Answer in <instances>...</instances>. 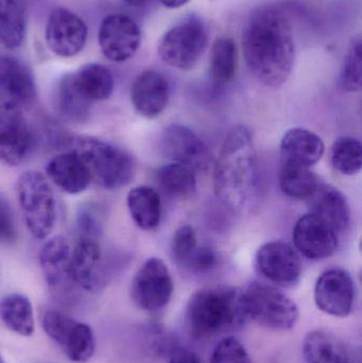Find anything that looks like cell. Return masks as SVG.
<instances>
[{
    "instance_id": "cell-13",
    "label": "cell",
    "mask_w": 362,
    "mask_h": 363,
    "mask_svg": "<svg viewBox=\"0 0 362 363\" xmlns=\"http://www.w3.org/2000/svg\"><path fill=\"white\" fill-rule=\"evenodd\" d=\"M72 249L67 239L55 236L43 245L40 252V264L49 289L57 298L70 301L78 294L72 279Z\"/></svg>"
},
{
    "instance_id": "cell-34",
    "label": "cell",
    "mask_w": 362,
    "mask_h": 363,
    "mask_svg": "<svg viewBox=\"0 0 362 363\" xmlns=\"http://www.w3.org/2000/svg\"><path fill=\"white\" fill-rule=\"evenodd\" d=\"M361 36L352 38L340 72V86L348 93H356L362 85Z\"/></svg>"
},
{
    "instance_id": "cell-19",
    "label": "cell",
    "mask_w": 362,
    "mask_h": 363,
    "mask_svg": "<svg viewBox=\"0 0 362 363\" xmlns=\"http://www.w3.org/2000/svg\"><path fill=\"white\" fill-rule=\"evenodd\" d=\"M35 97L31 69L17 57L0 55V104L25 108L33 104Z\"/></svg>"
},
{
    "instance_id": "cell-33",
    "label": "cell",
    "mask_w": 362,
    "mask_h": 363,
    "mask_svg": "<svg viewBox=\"0 0 362 363\" xmlns=\"http://www.w3.org/2000/svg\"><path fill=\"white\" fill-rule=\"evenodd\" d=\"M331 163L344 176H354L362 167V145L350 136L339 138L332 147Z\"/></svg>"
},
{
    "instance_id": "cell-36",
    "label": "cell",
    "mask_w": 362,
    "mask_h": 363,
    "mask_svg": "<svg viewBox=\"0 0 362 363\" xmlns=\"http://www.w3.org/2000/svg\"><path fill=\"white\" fill-rule=\"evenodd\" d=\"M210 363H252L244 345L235 337H227L213 351Z\"/></svg>"
},
{
    "instance_id": "cell-10",
    "label": "cell",
    "mask_w": 362,
    "mask_h": 363,
    "mask_svg": "<svg viewBox=\"0 0 362 363\" xmlns=\"http://www.w3.org/2000/svg\"><path fill=\"white\" fill-rule=\"evenodd\" d=\"M172 294L174 281L165 262L159 258H149L132 281L134 304L142 311L157 313L167 306Z\"/></svg>"
},
{
    "instance_id": "cell-26",
    "label": "cell",
    "mask_w": 362,
    "mask_h": 363,
    "mask_svg": "<svg viewBox=\"0 0 362 363\" xmlns=\"http://www.w3.org/2000/svg\"><path fill=\"white\" fill-rule=\"evenodd\" d=\"M27 30V0H0V44L4 48H19Z\"/></svg>"
},
{
    "instance_id": "cell-27",
    "label": "cell",
    "mask_w": 362,
    "mask_h": 363,
    "mask_svg": "<svg viewBox=\"0 0 362 363\" xmlns=\"http://www.w3.org/2000/svg\"><path fill=\"white\" fill-rule=\"evenodd\" d=\"M128 209L138 228L152 230L159 226L162 217V202L159 194L148 186H137L127 196Z\"/></svg>"
},
{
    "instance_id": "cell-11",
    "label": "cell",
    "mask_w": 362,
    "mask_h": 363,
    "mask_svg": "<svg viewBox=\"0 0 362 363\" xmlns=\"http://www.w3.org/2000/svg\"><path fill=\"white\" fill-rule=\"evenodd\" d=\"M142 42L140 26L129 15L113 13L100 23L98 43L102 55L114 62L123 63L133 57Z\"/></svg>"
},
{
    "instance_id": "cell-18",
    "label": "cell",
    "mask_w": 362,
    "mask_h": 363,
    "mask_svg": "<svg viewBox=\"0 0 362 363\" xmlns=\"http://www.w3.org/2000/svg\"><path fill=\"white\" fill-rule=\"evenodd\" d=\"M339 234L315 213L302 216L293 228V242L298 253L312 260H323L338 249Z\"/></svg>"
},
{
    "instance_id": "cell-4",
    "label": "cell",
    "mask_w": 362,
    "mask_h": 363,
    "mask_svg": "<svg viewBox=\"0 0 362 363\" xmlns=\"http://www.w3.org/2000/svg\"><path fill=\"white\" fill-rule=\"evenodd\" d=\"M72 150L82 160L91 180L104 189H120L133 179L135 165L131 155L111 143L81 136L74 138Z\"/></svg>"
},
{
    "instance_id": "cell-9",
    "label": "cell",
    "mask_w": 362,
    "mask_h": 363,
    "mask_svg": "<svg viewBox=\"0 0 362 363\" xmlns=\"http://www.w3.org/2000/svg\"><path fill=\"white\" fill-rule=\"evenodd\" d=\"M43 328L52 339L68 359L85 363L93 357L96 340L93 330L87 324L72 319L59 311H46L42 321Z\"/></svg>"
},
{
    "instance_id": "cell-22",
    "label": "cell",
    "mask_w": 362,
    "mask_h": 363,
    "mask_svg": "<svg viewBox=\"0 0 362 363\" xmlns=\"http://www.w3.org/2000/svg\"><path fill=\"white\" fill-rule=\"evenodd\" d=\"M324 152L322 138L304 128L289 130L281 142L282 164L310 168L322 159Z\"/></svg>"
},
{
    "instance_id": "cell-43",
    "label": "cell",
    "mask_w": 362,
    "mask_h": 363,
    "mask_svg": "<svg viewBox=\"0 0 362 363\" xmlns=\"http://www.w3.org/2000/svg\"><path fill=\"white\" fill-rule=\"evenodd\" d=\"M0 363H4V359H2L1 356H0Z\"/></svg>"
},
{
    "instance_id": "cell-2",
    "label": "cell",
    "mask_w": 362,
    "mask_h": 363,
    "mask_svg": "<svg viewBox=\"0 0 362 363\" xmlns=\"http://www.w3.org/2000/svg\"><path fill=\"white\" fill-rule=\"evenodd\" d=\"M257 182L259 159L252 132L237 125L225 138L215 165V192L227 206L244 208L254 198Z\"/></svg>"
},
{
    "instance_id": "cell-23",
    "label": "cell",
    "mask_w": 362,
    "mask_h": 363,
    "mask_svg": "<svg viewBox=\"0 0 362 363\" xmlns=\"http://www.w3.org/2000/svg\"><path fill=\"white\" fill-rule=\"evenodd\" d=\"M46 174L49 180L68 194L85 191L91 182L82 160L72 150L51 159L47 165Z\"/></svg>"
},
{
    "instance_id": "cell-30",
    "label": "cell",
    "mask_w": 362,
    "mask_h": 363,
    "mask_svg": "<svg viewBox=\"0 0 362 363\" xmlns=\"http://www.w3.org/2000/svg\"><path fill=\"white\" fill-rule=\"evenodd\" d=\"M278 183L281 189L293 200H310L320 185L318 177L310 168L282 164Z\"/></svg>"
},
{
    "instance_id": "cell-20",
    "label": "cell",
    "mask_w": 362,
    "mask_h": 363,
    "mask_svg": "<svg viewBox=\"0 0 362 363\" xmlns=\"http://www.w3.org/2000/svg\"><path fill=\"white\" fill-rule=\"evenodd\" d=\"M130 95L138 114L155 118L164 112L169 101V83L161 72L145 70L136 77Z\"/></svg>"
},
{
    "instance_id": "cell-21",
    "label": "cell",
    "mask_w": 362,
    "mask_h": 363,
    "mask_svg": "<svg viewBox=\"0 0 362 363\" xmlns=\"http://www.w3.org/2000/svg\"><path fill=\"white\" fill-rule=\"evenodd\" d=\"M306 363H361L352 347L329 330L308 333L303 341Z\"/></svg>"
},
{
    "instance_id": "cell-8",
    "label": "cell",
    "mask_w": 362,
    "mask_h": 363,
    "mask_svg": "<svg viewBox=\"0 0 362 363\" xmlns=\"http://www.w3.org/2000/svg\"><path fill=\"white\" fill-rule=\"evenodd\" d=\"M38 138L23 108L0 104V164L21 165L31 155Z\"/></svg>"
},
{
    "instance_id": "cell-14",
    "label": "cell",
    "mask_w": 362,
    "mask_h": 363,
    "mask_svg": "<svg viewBox=\"0 0 362 363\" xmlns=\"http://www.w3.org/2000/svg\"><path fill=\"white\" fill-rule=\"evenodd\" d=\"M255 264L265 279L281 287H295L301 279L300 254L284 241H271L261 245L255 256Z\"/></svg>"
},
{
    "instance_id": "cell-17",
    "label": "cell",
    "mask_w": 362,
    "mask_h": 363,
    "mask_svg": "<svg viewBox=\"0 0 362 363\" xmlns=\"http://www.w3.org/2000/svg\"><path fill=\"white\" fill-rule=\"evenodd\" d=\"M315 302L327 315L349 317L355 303V285L350 273L340 268L323 272L315 286Z\"/></svg>"
},
{
    "instance_id": "cell-15",
    "label": "cell",
    "mask_w": 362,
    "mask_h": 363,
    "mask_svg": "<svg viewBox=\"0 0 362 363\" xmlns=\"http://www.w3.org/2000/svg\"><path fill=\"white\" fill-rule=\"evenodd\" d=\"M70 268L74 285L83 291L98 292L111 279L110 269L104 264L98 239H78L72 250Z\"/></svg>"
},
{
    "instance_id": "cell-1",
    "label": "cell",
    "mask_w": 362,
    "mask_h": 363,
    "mask_svg": "<svg viewBox=\"0 0 362 363\" xmlns=\"http://www.w3.org/2000/svg\"><path fill=\"white\" fill-rule=\"evenodd\" d=\"M242 48L248 69L261 84L282 86L293 72L295 43L288 17L273 6L255 11L250 17Z\"/></svg>"
},
{
    "instance_id": "cell-28",
    "label": "cell",
    "mask_w": 362,
    "mask_h": 363,
    "mask_svg": "<svg viewBox=\"0 0 362 363\" xmlns=\"http://www.w3.org/2000/svg\"><path fill=\"white\" fill-rule=\"evenodd\" d=\"M72 74L77 87L91 102L104 101L113 95L114 77L106 66L98 63L85 64Z\"/></svg>"
},
{
    "instance_id": "cell-25",
    "label": "cell",
    "mask_w": 362,
    "mask_h": 363,
    "mask_svg": "<svg viewBox=\"0 0 362 363\" xmlns=\"http://www.w3.org/2000/svg\"><path fill=\"white\" fill-rule=\"evenodd\" d=\"M93 104L77 87L72 74H65L57 83L53 95V106L63 121L72 123H86L91 116Z\"/></svg>"
},
{
    "instance_id": "cell-40",
    "label": "cell",
    "mask_w": 362,
    "mask_h": 363,
    "mask_svg": "<svg viewBox=\"0 0 362 363\" xmlns=\"http://www.w3.org/2000/svg\"><path fill=\"white\" fill-rule=\"evenodd\" d=\"M168 363H202L197 355L191 350L178 347L170 354Z\"/></svg>"
},
{
    "instance_id": "cell-12",
    "label": "cell",
    "mask_w": 362,
    "mask_h": 363,
    "mask_svg": "<svg viewBox=\"0 0 362 363\" xmlns=\"http://www.w3.org/2000/svg\"><path fill=\"white\" fill-rule=\"evenodd\" d=\"M89 38L87 23L72 11L55 8L45 28V40L51 52L60 57L79 55Z\"/></svg>"
},
{
    "instance_id": "cell-42",
    "label": "cell",
    "mask_w": 362,
    "mask_h": 363,
    "mask_svg": "<svg viewBox=\"0 0 362 363\" xmlns=\"http://www.w3.org/2000/svg\"><path fill=\"white\" fill-rule=\"evenodd\" d=\"M121 1L131 6H145L149 0H121Z\"/></svg>"
},
{
    "instance_id": "cell-3",
    "label": "cell",
    "mask_w": 362,
    "mask_h": 363,
    "mask_svg": "<svg viewBox=\"0 0 362 363\" xmlns=\"http://www.w3.org/2000/svg\"><path fill=\"white\" fill-rule=\"evenodd\" d=\"M248 320L242 302V290L214 286L198 290L189 298L186 321L193 338H214L240 328Z\"/></svg>"
},
{
    "instance_id": "cell-5",
    "label": "cell",
    "mask_w": 362,
    "mask_h": 363,
    "mask_svg": "<svg viewBox=\"0 0 362 363\" xmlns=\"http://www.w3.org/2000/svg\"><path fill=\"white\" fill-rule=\"evenodd\" d=\"M17 202L32 236L44 240L57 223V202L44 174L35 170L23 172L16 182Z\"/></svg>"
},
{
    "instance_id": "cell-24",
    "label": "cell",
    "mask_w": 362,
    "mask_h": 363,
    "mask_svg": "<svg viewBox=\"0 0 362 363\" xmlns=\"http://www.w3.org/2000/svg\"><path fill=\"white\" fill-rule=\"evenodd\" d=\"M308 201L310 213L327 221L338 234L348 230L351 223L350 206L346 196L337 188L320 183Z\"/></svg>"
},
{
    "instance_id": "cell-6",
    "label": "cell",
    "mask_w": 362,
    "mask_h": 363,
    "mask_svg": "<svg viewBox=\"0 0 362 363\" xmlns=\"http://www.w3.org/2000/svg\"><path fill=\"white\" fill-rule=\"evenodd\" d=\"M242 302L248 320L276 332L293 330L300 319L297 304L273 286L251 283L242 290Z\"/></svg>"
},
{
    "instance_id": "cell-41",
    "label": "cell",
    "mask_w": 362,
    "mask_h": 363,
    "mask_svg": "<svg viewBox=\"0 0 362 363\" xmlns=\"http://www.w3.org/2000/svg\"><path fill=\"white\" fill-rule=\"evenodd\" d=\"M165 8L178 9L188 4L191 0H159Z\"/></svg>"
},
{
    "instance_id": "cell-16",
    "label": "cell",
    "mask_w": 362,
    "mask_h": 363,
    "mask_svg": "<svg viewBox=\"0 0 362 363\" xmlns=\"http://www.w3.org/2000/svg\"><path fill=\"white\" fill-rule=\"evenodd\" d=\"M162 149L166 157L193 172H204L212 163V153L206 143L185 125H169L164 131Z\"/></svg>"
},
{
    "instance_id": "cell-7",
    "label": "cell",
    "mask_w": 362,
    "mask_h": 363,
    "mask_svg": "<svg viewBox=\"0 0 362 363\" xmlns=\"http://www.w3.org/2000/svg\"><path fill=\"white\" fill-rule=\"evenodd\" d=\"M208 33L205 25L196 17L168 30L159 40L162 61L180 70H191L199 63L208 46Z\"/></svg>"
},
{
    "instance_id": "cell-39",
    "label": "cell",
    "mask_w": 362,
    "mask_h": 363,
    "mask_svg": "<svg viewBox=\"0 0 362 363\" xmlns=\"http://www.w3.org/2000/svg\"><path fill=\"white\" fill-rule=\"evenodd\" d=\"M16 239L17 232L12 213L8 204L0 199V243H13Z\"/></svg>"
},
{
    "instance_id": "cell-31",
    "label": "cell",
    "mask_w": 362,
    "mask_h": 363,
    "mask_svg": "<svg viewBox=\"0 0 362 363\" xmlns=\"http://www.w3.org/2000/svg\"><path fill=\"white\" fill-rule=\"evenodd\" d=\"M237 63V46L233 38H217L210 52V74L214 82L217 85L231 83L235 78Z\"/></svg>"
},
{
    "instance_id": "cell-38",
    "label": "cell",
    "mask_w": 362,
    "mask_h": 363,
    "mask_svg": "<svg viewBox=\"0 0 362 363\" xmlns=\"http://www.w3.org/2000/svg\"><path fill=\"white\" fill-rule=\"evenodd\" d=\"M217 262H218V257L212 249L208 247H197L185 268L193 272H208L215 268Z\"/></svg>"
},
{
    "instance_id": "cell-35",
    "label": "cell",
    "mask_w": 362,
    "mask_h": 363,
    "mask_svg": "<svg viewBox=\"0 0 362 363\" xmlns=\"http://www.w3.org/2000/svg\"><path fill=\"white\" fill-rule=\"evenodd\" d=\"M197 247V234L193 226L183 225L176 230L171 240V255L176 264L185 268Z\"/></svg>"
},
{
    "instance_id": "cell-32",
    "label": "cell",
    "mask_w": 362,
    "mask_h": 363,
    "mask_svg": "<svg viewBox=\"0 0 362 363\" xmlns=\"http://www.w3.org/2000/svg\"><path fill=\"white\" fill-rule=\"evenodd\" d=\"M157 180L162 190L172 198H189L197 189V180L193 170L180 164H168L159 168Z\"/></svg>"
},
{
    "instance_id": "cell-37",
    "label": "cell",
    "mask_w": 362,
    "mask_h": 363,
    "mask_svg": "<svg viewBox=\"0 0 362 363\" xmlns=\"http://www.w3.org/2000/svg\"><path fill=\"white\" fill-rule=\"evenodd\" d=\"M101 228L99 209L95 205H86L79 211L76 218V228L79 238L98 239L101 234Z\"/></svg>"
},
{
    "instance_id": "cell-29",
    "label": "cell",
    "mask_w": 362,
    "mask_h": 363,
    "mask_svg": "<svg viewBox=\"0 0 362 363\" xmlns=\"http://www.w3.org/2000/svg\"><path fill=\"white\" fill-rule=\"evenodd\" d=\"M0 318L15 334L29 337L34 332V311L31 301L23 294H12L0 301Z\"/></svg>"
}]
</instances>
